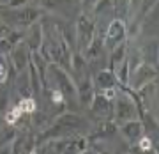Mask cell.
<instances>
[{"mask_svg": "<svg viewBox=\"0 0 159 154\" xmlns=\"http://www.w3.org/2000/svg\"><path fill=\"white\" fill-rule=\"evenodd\" d=\"M29 60H30L29 46L25 44V43H16V44L11 48V60H9V62H11L12 66H14V69L20 73L23 69H27Z\"/></svg>", "mask_w": 159, "mask_h": 154, "instance_id": "6", "label": "cell"}, {"mask_svg": "<svg viewBox=\"0 0 159 154\" xmlns=\"http://www.w3.org/2000/svg\"><path fill=\"white\" fill-rule=\"evenodd\" d=\"M156 78H157L156 66H150L148 62H142L129 73V82H127V85H131L134 91H138L140 87H143L145 83L156 80Z\"/></svg>", "mask_w": 159, "mask_h": 154, "instance_id": "1", "label": "cell"}, {"mask_svg": "<svg viewBox=\"0 0 159 154\" xmlns=\"http://www.w3.org/2000/svg\"><path fill=\"white\" fill-rule=\"evenodd\" d=\"M81 2H83V7L89 9V7H94V4H96L97 0H81Z\"/></svg>", "mask_w": 159, "mask_h": 154, "instance_id": "18", "label": "cell"}, {"mask_svg": "<svg viewBox=\"0 0 159 154\" xmlns=\"http://www.w3.org/2000/svg\"><path fill=\"white\" fill-rule=\"evenodd\" d=\"M122 137L127 140V142L134 143L138 142V138L143 135V122L138 119H131V120H125L122 122Z\"/></svg>", "mask_w": 159, "mask_h": 154, "instance_id": "9", "label": "cell"}, {"mask_svg": "<svg viewBox=\"0 0 159 154\" xmlns=\"http://www.w3.org/2000/svg\"><path fill=\"white\" fill-rule=\"evenodd\" d=\"M94 85L96 89H101V91H106V89H113L117 85V78L111 69H102V71H97V74L94 76Z\"/></svg>", "mask_w": 159, "mask_h": 154, "instance_id": "10", "label": "cell"}, {"mask_svg": "<svg viewBox=\"0 0 159 154\" xmlns=\"http://www.w3.org/2000/svg\"><path fill=\"white\" fill-rule=\"evenodd\" d=\"M57 126H60V128H67V129H80V128H83V126H89V122H87L85 119H81L80 115L67 112V114H64V115L58 117Z\"/></svg>", "mask_w": 159, "mask_h": 154, "instance_id": "11", "label": "cell"}, {"mask_svg": "<svg viewBox=\"0 0 159 154\" xmlns=\"http://www.w3.org/2000/svg\"><path fill=\"white\" fill-rule=\"evenodd\" d=\"M7 34H9V27H7V25H4V23L0 21V39H4Z\"/></svg>", "mask_w": 159, "mask_h": 154, "instance_id": "17", "label": "cell"}, {"mask_svg": "<svg viewBox=\"0 0 159 154\" xmlns=\"http://www.w3.org/2000/svg\"><path fill=\"white\" fill-rule=\"evenodd\" d=\"M76 37H78V44L80 50L83 51L87 46L92 43V39L96 37V23L92 21L90 18H87L85 14H81L76 23Z\"/></svg>", "mask_w": 159, "mask_h": 154, "instance_id": "4", "label": "cell"}, {"mask_svg": "<svg viewBox=\"0 0 159 154\" xmlns=\"http://www.w3.org/2000/svg\"><path fill=\"white\" fill-rule=\"evenodd\" d=\"M48 71H50V74L53 76V80H55V89H58L64 96L73 97V96L78 94V89H76V85L73 83V80L67 76V73H64V69L60 68L58 64L53 62L51 66H48Z\"/></svg>", "mask_w": 159, "mask_h": 154, "instance_id": "2", "label": "cell"}, {"mask_svg": "<svg viewBox=\"0 0 159 154\" xmlns=\"http://www.w3.org/2000/svg\"><path fill=\"white\" fill-rule=\"evenodd\" d=\"M16 128L12 124H7L4 126L2 129H0V147H4V145H11L12 140L16 138Z\"/></svg>", "mask_w": 159, "mask_h": 154, "instance_id": "13", "label": "cell"}, {"mask_svg": "<svg viewBox=\"0 0 159 154\" xmlns=\"http://www.w3.org/2000/svg\"><path fill=\"white\" fill-rule=\"evenodd\" d=\"M110 50H111L110 51V69L113 71V69L125 58V41L115 44L113 48H110Z\"/></svg>", "mask_w": 159, "mask_h": 154, "instance_id": "12", "label": "cell"}, {"mask_svg": "<svg viewBox=\"0 0 159 154\" xmlns=\"http://www.w3.org/2000/svg\"><path fill=\"white\" fill-rule=\"evenodd\" d=\"M117 71V82H120V83H124V85H127V82H129V73H131V69H129V62H127V58H124L122 62L117 66V68L113 69V73Z\"/></svg>", "mask_w": 159, "mask_h": 154, "instance_id": "14", "label": "cell"}, {"mask_svg": "<svg viewBox=\"0 0 159 154\" xmlns=\"http://www.w3.org/2000/svg\"><path fill=\"white\" fill-rule=\"evenodd\" d=\"M113 99H110L108 96L104 94H94L90 101V108L94 112V115H97L99 119L110 120L113 117Z\"/></svg>", "mask_w": 159, "mask_h": 154, "instance_id": "5", "label": "cell"}, {"mask_svg": "<svg viewBox=\"0 0 159 154\" xmlns=\"http://www.w3.org/2000/svg\"><path fill=\"white\" fill-rule=\"evenodd\" d=\"M113 117L120 122H125V120L136 119L138 117V106L134 99H131L127 96H120V97H113Z\"/></svg>", "mask_w": 159, "mask_h": 154, "instance_id": "3", "label": "cell"}, {"mask_svg": "<svg viewBox=\"0 0 159 154\" xmlns=\"http://www.w3.org/2000/svg\"><path fill=\"white\" fill-rule=\"evenodd\" d=\"M9 2H11V0H0V6H7Z\"/></svg>", "mask_w": 159, "mask_h": 154, "instance_id": "19", "label": "cell"}, {"mask_svg": "<svg viewBox=\"0 0 159 154\" xmlns=\"http://www.w3.org/2000/svg\"><path fill=\"white\" fill-rule=\"evenodd\" d=\"M9 69H11V62L0 53V87L9 80Z\"/></svg>", "mask_w": 159, "mask_h": 154, "instance_id": "15", "label": "cell"}, {"mask_svg": "<svg viewBox=\"0 0 159 154\" xmlns=\"http://www.w3.org/2000/svg\"><path fill=\"white\" fill-rule=\"evenodd\" d=\"M125 39V27L120 18H115L113 21H110L108 25V34L104 37V44L108 48H113L115 44H119Z\"/></svg>", "mask_w": 159, "mask_h": 154, "instance_id": "7", "label": "cell"}, {"mask_svg": "<svg viewBox=\"0 0 159 154\" xmlns=\"http://www.w3.org/2000/svg\"><path fill=\"white\" fill-rule=\"evenodd\" d=\"M12 20L18 23V25H21V27H29L32 23H35L39 20L41 16V11L39 9H35V7H29V6H23V7H16V11L12 14Z\"/></svg>", "mask_w": 159, "mask_h": 154, "instance_id": "8", "label": "cell"}, {"mask_svg": "<svg viewBox=\"0 0 159 154\" xmlns=\"http://www.w3.org/2000/svg\"><path fill=\"white\" fill-rule=\"evenodd\" d=\"M29 4V0H11L9 4H7L6 7H9V9H16V7H23Z\"/></svg>", "mask_w": 159, "mask_h": 154, "instance_id": "16", "label": "cell"}]
</instances>
